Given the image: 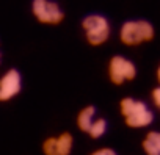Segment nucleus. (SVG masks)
<instances>
[{
	"label": "nucleus",
	"instance_id": "3",
	"mask_svg": "<svg viewBox=\"0 0 160 155\" xmlns=\"http://www.w3.org/2000/svg\"><path fill=\"white\" fill-rule=\"evenodd\" d=\"M82 27L87 35V41L91 46L104 44L110 36V24L101 14H90L82 21Z\"/></svg>",
	"mask_w": 160,
	"mask_h": 155
},
{
	"label": "nucleus",
	"instance_id": "7",
	"mask_svg": "<svg viewBox=\"0 0 160 155\" xmlns=\"http://www.w3.org/2000/svg\"><path fill=\"white\" fill-rule=\"evenodd\" d=\"M141 147L146 155H160V132L151 130L141 141Z\"/></svg>",
	"mask_w": 160,
	"mask_h": 155
},
{
	"label": "nucleus",
	"instance_id": "12",
	"mask_svg": "<svg viewBox=\"0 0 160 155\" xmlns=\"http://www.w3.org/2000/svg\"><path fill=\"white\" fill-rule=\"evenodd\" d=\"M151 99H152L154 105L160 110V86H157V88L152 90V93H151Z\"/></svg>",
	"mask_w": 160,
	"mask_h": 155
},
{
	"label": "nucleus",
	"instance_id": "11",
	"mask_svg": "<svg viewBox=\"0 0 160 155\" xmlns=\"http://www.w3.org/2000/svg\"><path fill=\"white\" fill-rule=\"evenodd\" d=\"M42 152L44 155H58L57 152V139L55 138H47L42 144Z\"/></svg>",
	"mask_w": 160,
	"mask_h": 155
},
{
	"label": "nucleus",
	"instance_id": "13",
	"mask_svg": "<svg viewBox=\"0 0 160 155\" xmlns=\"http://www.w3.org/2000/svg\"><path fill=\"white\" fill-rule=\"evenodd\" d=\"M90 155H118L113 149H110V147H102V149H98V150H94L93 153H90Z\"/></svg>",
	"mask_w": 160,
	"mask_h": 155
},
{
	"label": "nucleus",
	"instance_id": "14",
	"mask_svg": "<svg viewBox=\"0 0 160 155\" xmlns=\"http://www.w3.org/2000/svg\"><path fill=\"white\" fill-rule=\"evenodd\" d=\"M155 75H157V82L160 83V64H158V67H157V70H155Z\"/></svg>",
	"mask_w": 160,
	"mask_h": 155
},
{
	"label": "nucleus",
	"instance_id": "2",
	"mask_svg": "<svg viewBox=\"0 0 160 155\" xmlns=\"http://www.w3.org/2000/svg\"><path fill=\"white\" fill-rule=\"evenodd\" d=\"M155 30L148 21H127L121 25L119 39L126 46H140L152 41Z\"/></svg>",
	"mask_w": 160,
	"mask_h": 155
},
{
	"label": "nucleus",
	"instance_id": "4",
	"mask_svg": "<svg viewBox=\"0 0 160 155\" xmlns=\"http://www.w3.org/2000/svg\"><path fill=\"white\" fill-rule=\"evenodd\" d=\"M108 77H110L112 83L119 86L124 82H130V80L135 79L137 77V66L130 60H127L121 55H116L108 63Z\"/></svg>",
	"mask_w": 160,
	"mask_h": 155
},
{
	"label": "nucleus",
	"instance_id": "15",
	"mask_svg": "<svg viewBox=\"0 0 160 155\" xmlns=\"http://www.w3.org/2000/svg\"><path fill=\"white\" fill-rule=\"evenodd\" d=\"M0 58H2V56H0Z\"/></svg>",
	"mask_w": 160,
	"mask_h": 155
},
{
	"label": "nucleus",
	"instance_id": "5",
	"mask_svg": "<svg viewBox=\"0 0 160 155\" xmlns=\"http://www.w3.org/2000/svg\"><path fill=\"white\" fill-rule=\"evenodd\" d=\"M32 11L33 16L41 22V24H50V25H57L63 21L64 14L61 11V8L52 2V0H33L32 3Z\"/></svg>",
	"mask_w": 160,
	"mask_h": 155
},
{
	"label": "nucleus",
	"instance_id": "10",
	"mask_svg": "<svg viewBox=\"0 0 160 155\" xmlns=\"http://www.w3.org/2000/svg\"><path fill=\"white\" fill-rule=\"evenodd\" d=\"M105 132H107V121L102 119V118L94 119L93 124H91V127H90V130H88L90 136L94 138V139H96V138H101Z\"/></svg>",
	"mask_w": 160,
	"mask_h": 155
},
{
	"label": "nucleus",
	"instance_id": "9",
	"mask_svg": "<svg viewBox=\"0 0 160 155\" xmlns=\"http://www.w3.org/2000/svg\"><path fill=\"white\" fill-rule=\"evenodd\" d=\"M55 139H57V152H58V155H69L71 150H72V144H74L72 135L64 132L60 136H57Z\"/></svg>",
	"mask_w": 160,
	"mask_h": 155
},
{
	"label": "nucleus",
	"instance_id": "1",
	"mask_svg": "<svg viewBox=\"0 0 160 155\" xmlns=\"http://www.w3.org/2000/svg\"><path fill=\"white\" fill-rule=\"evenodd\" d=\"M119 110L126 121V125L130 128H143L154 121V114L149 107L144 102L132 97H124L119 102Z\"/></svg>",
	"mask_w": 160,
	"mask_h": 155
},
{
	"label": "nucleus",
	"instance_id": "6",
	"mask_svg": "<svg viewBox=\"0 0 160 155\" xmlns=\"http://www.w3.org/2000/svg\"><path fill=\"white\" fill-rule=\"evenodd\" d=\"M22 90V77L19 70L10 69L0 77V102H7L16 97Z\"/></svg>",
	"mask_w": 160,
	"mask_h": 155
},
{
	"label": "nucleus",
	"instance_id": "8",
	"mask_svg": "<svg viewBox=\"0 0 160 155\" xmlns=\"http://www.w3.org/2000/svg\"><path fill=\"white\" fill-rule=\"evenodd\" d=\"M94 114H96V108L93 105L85 107L82 111L78 113V116H77V125H78V128L82 130V132H88L90 127H91V124H93V121H94Z\"/></svg>",
	"mask_w": 160,
	"mask_h": 155
}]
</instances>
